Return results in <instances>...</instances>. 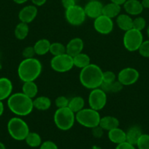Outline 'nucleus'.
I'll list each match as a JSON object with an SVG mask.
<instances>
[{
  "label": "nucleus",
  "instance_id": "nucleus-1",
  "mask_svg": "<svg viewBox=\"0 0 149 149\" xmlns=\"http://www.w3.org/2000/svg\"><path fill=\"white\" fill-rule=\"evenodd\" d=\"M7 106L10 111L16 116H26L33 111V99L26 96L22 92L16 93L8 97Z\"/></svg>",
  "mask_w": 149,
  "mask_h": 149
},
{
  "label": "nucleus",
  "instance_id": "nucleus-2",
  "mask_svg": "<svg viewBox=\"0 0 149 149\" xmlns=\"http://www.w3.org/2000/svg\"><path fill=\"white\" fill-rule=\"evenodd\" d=\"M103 79V71L99 65L90 63L80 70V82L85 88L93 90L100 87Z\"/></svg>",
  "mask_w": 149,
  "mask_h": 149
},
{
  "label": "nucleus",
  "instance_id": "nucleus-3",
  "mask_svg": "<svg viewBox=\"0 0 149 149\" xmlns=\"http://www.w3.org/2000/svg\"><path fill=\"white\" fill-rule=\"evenodd\" d=\"M42 65L40 61L35 58H24L18 67V75L23 82L34 81L40 76Z\"/></svg>",
  "mask_w": 149,
  "mask_h": 149
},
{
  "label": "nucleus",
  "instance_id": "nucleus-4",
  "mask_svg": "<svg viewBox=\"0 0 149 149\" xmlns=\"http://www.w3.org/2000/svg\"><path fill=\"white\" fill-rule=\"evenodd\" d=\"M7 131L13 139L19 141H25L30 132L28 124L20 116L13 117L8 121Z\"/></svg>",
  "mask_w": 149,
  "mask_h": 149
},
{
  "label": "nucleus",
  "instance_id": "nucleus-5",
  "mask_svg": "<svg viewBox=\"0 0 149 149\" xmlns=\"http://www.w3.org/2000/svg\"><path fill=\"white\" fill-rule=\"evenodd\" d=\"M53 121L57 128L63 131L71 129L75 122V113L68 107L58 109L53 115Z\"/></svg>",
  "mask_w": 149,
  "mask_h": 149
},
{
  "label": "nucleus",
  "instance_id": "nucleus-6",
  "mask_svg": "<svg viewBox=\"0 0 149 149\" xmlns=\"http://www.w3.org/2000/svg\"><path fill=\"white\" fill-rule=\"evenodd\" d=\"M101 116L98 111L91 108H84L75 113V120L81 126L92 128L99 125Z\"/></svg>",
  "mask_w": 149,
  "mask_h": 149
},
{
  "label": "nucleus",
  "instance_id": "nucleus-7",
  "mask_svg": "<svg viewBox=\"0 0 149 149\" xmlns=\"http://www.w3.org/2000/svg\"><path fill=\"white\" fill-rule=\"evenodd\" d=\"M143 42V36L140 31L131 29L125 31L123 37V44L127 50L135 52Z\"/></svg>",
  "mask_w": 149,
  "mask_h": 149
},
{
  "label": "nucleus",
  "instance_id": "nucleus-8",
  "mask_svg": "<svg viewBox=\"0 0 149 149\" xmlns=\"http://www.w3.org/2000/svg\"><path fill=\"white\" fill-rule=\"evenodd\" d=\"M51 67L58 73H66L74 67L73 58L67 53L53 56L51 60Z\"/></svg>",
  "mask_w": 149,
  "mask_h": 149
},
{
  "label": "nucleus",
  "instance_id": "nucleus-9",
  "mask_svg": "<svg viewBox=\"0 0 149 149\" xmlns=\"http://www.w3.org/2000/svg\"><path fill=\"white\" fill-rule=\"evenodd\" d=\"M65 18L67 23L72 26H80L84 23L86 18L84 8L80 5L74 4V6L66 10Z\"/></svg>",
  "mask_w": 149,
  "mask_h": 149
},
{
  "label": "nucleus",
  "instance_id": "nucleus-10",
  "mask_svg": "<svg viewBox=\"0 0 149 149\" xmlns=\"http://www.w3.org/2000/svg\"><path fill=\"white\" fill-rule=\"evenodd\" d=\"M107 100V93L104 92L100 87L91 90L88 98L89 107L98 111L105 108Z\"/></svg>",
  "mask_w": 149,
  "mask_h": 149
},
{
  "label": "nucleus",
  "instance_id": "nucleus-11",
  "mask_svg": "<svg viewBox=\"0 0 149 149\" xmlns=\"http://www.w3.org/2000/svg\"><path fill=\"white\" fill-rule=\"evenodd\" d=\"M140 74L137 69L131 67H127L121 69L117 76V80L124 86H130L137 81Z\"/></svg>",
  "mask_w": 149,
  "mask_h": 149
},
{
  "label": "nucleus",
  "instance_id": "nucleus-12",
  "mask_svg": "<svg viewBox=\"0 0 149 149\" xmlns=\"http://www.w3.org/2000/svg\"><path fill=\"white\" fill-rule=\"evenodd\" d=\"M114 24L112 18L101 15L93 21V28L95 31L102 35H108L113 30Z\"/></svg>",
  "mask_w": 149,
  "mask_h": 149
},
{
  "label": "nucleus",
  "instance_id": "nucleus-13",
  "mask_svg": "<svg viewBox=\"0 0 149 149\" xmlns=\"http://www.w3.org/2000/svg\"><path fill=\"white\" fill-rule=\"evenodd\" d=\"M103 4L99 0H89V2L85 5V13L86 17L91 19H96L101 15H102Z\"/></svg>",
  "mask_w": 149,
  "mask_h": 149
},
{
  "label": "nucleus",
  "instance_id": "nucleus-14",
  "mask_svg": "<svg viewBox=\"0 0 149 149\" xmlns=\"http://www.w3.org/2000/svg\"><path fill=\"white\" fill-rule=\"evenodd\" d=\"M37 13L38 10L37 6L34 4L26 5L23 7L18 13V18L20 22L29 24L36 18Z\"/></svg>",
  "mask_w": 149,
  "mask_h": 149
},
{
  "label": "nucleus",
  "instance_id": "nucleus-15",
  "mask_svg": "<svg viewBox=\"0 0 149 149\" xmlns=\"http://www.w3.org/2000/svg\"><path fill=\"white\" fill-rule=\"evenodd\" d=\"M84 48V42L81 38L74 37L70 39V42L66 45V53L70 56L74 57L77 54L83 52Z\"/></svg>",
  "mask_w": 149,
  "mask_h": 149
},
{
  "label": "nucleus",
  "instance_id": "nucleus-16",
  "mask_svg": "<svg viewBox=\"0 0 149 149\" xmlns=\"http://www.w3.org/2000/svg\"><path fill=\"white\" fill-rule=\"evenodd\" d=\"M123 6L127 14L129 15L130 16L139 15L144 9L141 1L139 0H127Z\"/></svg>",
  "mask_w": 149,
  "mask_h": 149
},
{
  "label": "nucleus",
  "instance_id": "nucleus-17",
  "mask_svg": "<svg viewBox=\"0 0 149 149\" xmlns=\"http://www.w3.org/2000/svg\"><path fill=\"white\" fill-rule=\"evenodd\" d=\"M13 85L11 80L7 77L0 78V100L8 99L12 95Z\"/></svg>",
  "mask_w": 149,
  "mask_h": 149
},
{
  "label": "nucleus",
  "instance_id": "nucleus-18",
  "mask_svg": "<svg viewBox=\"0 0 149 149\" xmlns=\"http://www.w3.org/2000/svg\"><path fill=\"white\" fill-rule=\"evenodd\" d=\"M116 24L121 30L127 31L133 28V19L128 14H119L116 17Z\"/></svg>",
  "mask_w": 149,
  "mask_h": 149
},
{
  "label": "nucleus",
  "instance_id": "nucleus-19",
  "mask_svg": "<svg viewBox=\"0 0 149 149\" xmlns=\"http://www.w3.org/2000/svg\"><path fill=\"white\" fill-rule=\"evenodd\" d=\"M119 125V120L116 117L112 116H105L103 117H101L99 125L104 130L110 131L111 130L118 127Z\"/></svg>",
  "mask_w": 149,
  "mask_h": 149
},
{
  "label": "nucleus",
  "instance_id": "nucleus-20",
  "mask_svg": "<svg viewBox=\"0 0 149 149\" xmlns=\"http://www.w3.org/2000/svg\"><path fill=\"white\" fill-rule=\"evenodd\" d=\"M108 135L110 141L113 143L117 144V145L126 142V141H127L126 132H124L123 130L119 128V127L108 131Z\"/></svg>",
  "mask_w": 149,
  "mask_h": 149
},
{
  "label": "nucleus",
  "instance_id": "nucleus-21",
  "mask_svg": "<svg viewBox=\"0 0 149 149\" xmlns=\"http://www.w3.org/2000/svg\"><path fill=\"white\" fill-rule=\"evenodd\" d=\"M121 6L115 4L113 2H110L103 6L102 9V15L110 17V18H115L119 14H121Z\"/></svg>",
  "mask_w": 149,
  "mask_h": 149
},
{
  "label": "nucleus",
  "instance_id": "nucleus-22",
  "mask_svg": "<svg viewBox=\"0 0 149 149\" xmlns=\"http://www.w3.org/2000/svg\"><path fill=\"white\" fill-rule=\"evenodd\" d=\"M34 109L38 111H47L51 108V100L47 96H38L33 99Z\"/></svg>",
  "mask_w": 149,
  "mask_h": 149
},
{
  "label": "nucleus",
  "instance_id": "nucleus-23",
  "mask_svg": "<svg viewBox=\"0 0 149 149\" xmlns=\"http://www.w3.org/2000/svg\"><path fill=\"white\" fill-rule=\"evenodd\" d=\"M51 42L47 39H41L37 41L34 45L35 53L37 55H45L49 52Z\"/></svg>",
  "mask_w": 149,
  "mask_h": 149
},
{
  "label": "nucleus",
  "instance_id": "nucleus-24",
  "mask_svg": "<svg viewBox=\"0 0 149 149\" xmlns=\"http://www.w3.org/2000/svg\"><path fill=\"white\" fill-rule=\"evenodd\" d=\"M142 130L140 127L132 126L126 132L127 142L133 146H136L137 141L142 135Z\"/></svg>",
  "mask_w": 149,
  "mask_h": 149
},
{
  "label": "nucleus",
  "instance_id": "nucleus-25",
  "mask_svg": "<svg viewBox=\"0 0 149 149\" xmlns=\"http://www.w3.org/2000/svg\"><path fill=\"white\" fill-rule=\"evenodd\" d=\"M22 93L30 98L34 99L38 93V87L34 81H25L22 86Z\"/></svg>",
  "mask_w": 149,
  "mask_h": 149
},
{
  "label": "nucleus",
  "instance_id": "nucleus-26",
  "mask_svg": "<svg viewBox=\"0 0 149 149\" xmlns=\"http://www.w3.org/2000/svg\"><path fill=\"white\" fill-rule=\"evenodd\" d=\"M72 58L74 66L80 68V69L85 68V67L89 65L90 63H91V58L89 56V55L83 53V52L77 54L75 56L72 57Z\"/></svg>",
  "mask_w": 149,
  "mask_h": 149
},
{
  "label": "nucleus",
  "instance_id": "nucleus-27",
  "mask_svg": "<svg viewBox=\"0 0 149 149\" xmlns=\"http://www.w3.org/2000/svg\"><path fill=\"white\" fill-rule=\"evenodd\" d=\"M29 24L23 22L18 23L14 30V35L18 40H23L29 35Z\"/></svg>",
  "mask_w": 149,
  "mask_h": 149
},
{
  "label": "nucleus",
  "instance_id": "nucleus-28",
  "mask_svg": "<svg viewBox=\"0 0 149 149\" xmlns=\"http://www.w3.org/2000/svg\"><path fill=\"white\" fill-rule=\"evenodd\" d=\"M84 106L85 100L83 97H80V96H74L69 100L68 108L70 110L72 111L74 113H77L80 110L84 109Z\"/></svg>",
  "mask_w": 149,
  "mask_h": 149
},
{
  "label": "nucleus",
  "instance_id": "nucleus-29",
  "mask_svg": "<svg viewBox=\"0 0 149 149\" xmlns=\"http://www.w3.org/2000/svg\"><path fill=\"white\" fill-rule=\"evenodd\" d=\"M26 144L32 148H37L42 144V138L37 132H29L25 139Z\"/></svg>",
  "mask_w": 149,
  "mask_h": 149
},
{
  "label": "nucleus",
  "instance_id": "nucleus-30",
  "mask_svg": "<svg viewBox=\"0 0 149 149\" xmlns=\"http://www.w3.org/2000/svg\"><path fill=\"white\" fill-rule=\"evenodd\" d=\"M49 52L53 56L66 53V46L61 42H53L51 44Z\"/></svg>",
  "mask_w": 149,
  "mask_h": 149
},
{
  "label": "nucleus",
  "instance_id": "nucleus-31",
  "mask_svg": "<svg viewBox=\"0 0 149 149\" xmlns=\"http://www.w3.org/2000/svg\"><path fill=\"white\" fill-rule=\"evenodd\" d=\"M136 146L138 149H149V135L142 134Z\"/></svg>",
  "mask_w": 149,
  "mask_h": 149
},
{
  "label": "nucleus",
  "instance_id": "nucleus-32",
  "mask_svg": "<svg viewBox=\"0 0 149 149\" xmlns=\"http://www.w3.org/2000/svg\"><path fill=\"white\" fill-rule=\"evenodd\" d=\"M146 21L144 17H137L133 19V28L132 29H136L142 31V30L145 28Z\"/></svg>",
  "mask_w": 149,
  "mask_h": 149
},
{
  "label": "nucleus",
  "instance_id": "nucleus-33",
  "mask_svg": "<svg viewBox=\"0 0 149 149\" xmlns=\"http://www.w3.org/2000/svg\"><path fill=\"white\" fill-rule=\"evenodd\" d=\"M141 56L143 58H149V39L146 41H143L140 47L137 50Z\"/></svg>",
  "mask_w": 149,
  "mask_h": 149
},
{
  "label": "nucleus",
  "instance_id": "nucleus-34",
  "mask_svg": "<svg viewBox=\"0 0 149 149\" xmlns=\"http://www.w3.org/2000/svg\"><path fill=\"white\" fill-rule=\"evenodd\" d=\"M116 79L117 77L113 71H103V79H102V82L111 84V83H112L113 81H115V80H116Z\"/></svg>",
  "mask_w": 149,
  "mask_h": 149
},
{
  "label": "nucleus",
  "instance_id": "nucleus-35",
  "mask_svg": "<svg viewBox=\"0 0 149 149\" xmlns=\"http://www.w3.org/2000/svg\"><path fill=\"white\" fill-rule=\"evenodd\" d=\"M69 99L65 96H58L55 100V105L57 109L68 107Z\"/></svg>",
  "mask_w": 149,
  "mask_h": 149
},
{
  "label": "nucleus",
  "instance_id": "nucleus-36",
  "mask_svg": "<svg viewBox=\"0 0 149 149\" xmlns=\"http://www.w3.org/2000/svg\"><path fill=\"white\" fill-rule=\"evenodd\" d=\"M22 55L24 58H34L36 55L35 53L34 49L33 46H29L26 47L23 49V52H22Z\"/></svg>",
  "mask_w": 149,
  "mask_h": 149
},
{
  "label": "nucleus",
  "instance_id": "nucleus-37",
  "mask_svg": "<svg viewBox=\"0 0 149 149\" xmlns=\"http://www.w3.org/2000/svg\"><path fill=\"white\" fill-rule=\"evenodd\" d=\"M124 85L118 80H115L110 84V93H118L123 90Z\"/></svg>",
  "mask_w": 149,
  "mask_h": 149
},
{
  "label": "nucleus",
  "instance_id": "nucleus-38",
  "mask_svg": "<svg viewBox=\"0 0 149 149\" xmlns=\"http://www.w3.org/2000/svg\"><path fill=\"white\" fill-rule=\"evenodd\" d=\"M39 149H58V146L55 143L51 141H47L42 143L39 146Z\"/></svg>",
  "mask_w": 149,
  "mask_h": 149
},
{
  "label": "nucleus",
  "instance_id": "nucleus-39",
  "mask_svg": "<svg viewBox=\"0 0 149 149\" xmlns=\"http://www.w3.org/2000/svg\"><path fill=\"white\" fill-rule=\"evenodd\" d=\"M91 130H92V134H93V135L95 137V138H99L102 137V134H103L104 130L102 129L99 125L92 128Z\"/></svg>",
  "mask_w": 149,
  "mask_h": 149
},
{
  "label": "nucleus",
  "instance_id": "nucleus-40",
  "mask_svg": "<svg viewBox=\"0 0 149 149\" xmlns=\"http://www.w3.org/2000/svg\"><path fill=\"white\" fill-rule=\"evenodd\" d=\"M115 149H136L134 146L131 145V144L129 143L128 142H124L122 143L118 144Z\"/></svg>",
  "mask_w": 149,
  "mask_h": 149
},
{
  "label": "nucleus",
  "instance_id": "nucleus-41",
  "mask_svg": "<svg viewBox=\"0 0 149 149\" xmlns=\"http://www.w3.org/2000/svg\"><path fill=\"white\" fill-rule=\"evenodd\" d=\"M61 4L65 10L74 6L75 4V0H61Z\"/></svg>",
  "mask_w": 149,
  "mask_h": 149
},
{
  "label": "nucleus",
  "instance_id": "nucleus-42",
  "mask_svg": "<svg viewBox=\"0 0 149 149\" xmlns=\"http://www.w3.org/2000/svg\"><path fill=\"white\" fill-rule=\"evenodd\" d=\"M31 1L33 3L34 5L37 7H41L46 3L47 0H31Z\"/></svg>",
  "mask_w": 149,
  "mask_h": 149
},
{
  "label": "nucleus",
  "instance_id": "nucleus-43",
  "mask_svg": "<svg viewBox=\"0 0 149 149\" xmlns=\"http://www.w3.org/2000/svg\"><path fill=\"white\" fill-rule=\"evenodd\" d=\"M126 1H127V0H110L111 2H113L120 6L123 5V4L126 2Z\"/></svg>",
  "mask_w": 149,
  "mask_h": 149
},
{
  "label": "nucleus",
  "instance_id": "nucleus-44",
  "mask_svg": "<svg viewBox=\"0 0 149 149\" xmlns=\"http://www.w3.org/2000/svg\"><path fill=\"white\" fill-rule=\"evenodd\" d=\"M141 3L143 8L149 9V0H142Z\"/></svg>",
  "mask_w": 149,
  "mask_h": 149
},
{
  "label": "nucleus",
  "instance_id": "nucleus-45",
  "mask_svg": "<svg viewBox=\"0 0 149 149\" xmlns=\"http://www.w3.org/2000/svg\"><path fill=\"white\" fill-rule=\"evenodd\" d=\"M4 111V106L2 100H0V116H1Z\"/></svg>",
  "mask_w": 149,
  "mask_h": 149
},
{
  "label": "nucleus",
  "instance_id": "nucleus-46",
  "mask_svg": "<svg viewBox=\"0 0 149 149\" xmlns=\"http://www.w3.org/2000/svg\"><path fill=\"white\" fill-rule=\"evenodd\" d=\"M29 1V0H13V1L18 4H24V3H26V1Z\"/></svg>",
  "mask_w": 149,
  "mask_h": 149
},
{
  "label": "nucleus",
  "instance_id": "nucleus-47",
  "mask_svg": "<svg viewBox=\"0 0 149 149\" xmlns=\"http://www.w3.org/2000/svg\"><path fill=\"white\" fill-rule=\"evenodd\" d=\"M0 149H6L5 146H4L1 142H0Z\"/></svg>",
  "mask_w": 149,
  "mask_h": 149
},
{
  "label": "nucleus",
  "instance_id": "nucleus-48",
  "mask_svg": "<svg viewBox=\"0 0 149 149\" xmlns=\"http://www.w3.org/2000/svg\"><path fill=\"white\" fill-rule=\"evenodd\" d=\"M2 68V64H1V53H0V71Z\"/></svg>",
  "mask_w": 149,
  "mask_h": 149
},
{
  "label": "nucleus",
  "instance_id": "nucleus-49",
  "mask_svg": "<svg viewBox=\"0 0 149 149\" xmlns=\"http://www.w3.org/2000/svg\"><path fill=\"white\" fill-rule=\"evenodd\" d=\"M147 35L149 38V26H148V27L147 28Z\"/></svg>",
  "mask_w": 149,
  "mask_h": 149
}]
</instances>
